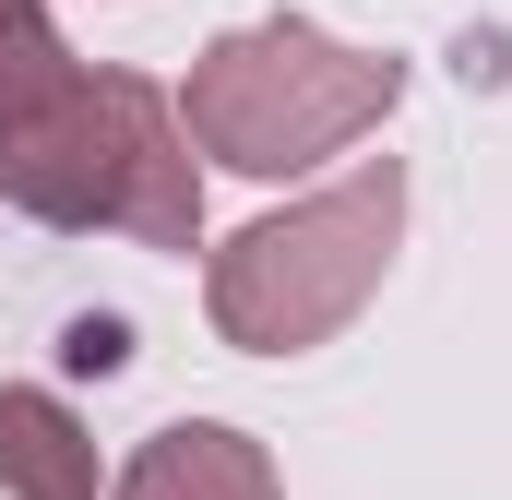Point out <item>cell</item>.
Wrapping results in <instances>:
<instances>
[{"mask_svg": "<svg viewBox=\"0 0 512 500\" xmlns=\"http://www.w3.org/2000/svg\"><path fill=\"white\" fill-rule=\"evenodd\" d=\"M393 96H405V60L393 48H346V36L274 12V24H239V36H215L191 60L179 131L215 167H239V179H286V167H322L358 131H382Z\"/></svg>", "mask_w": 512, "mask_h": 500, "instance_id": "cell-2", "label": "cell"}, {"mask_svg": "<svg viewBox=\"0 0 512 500\" xmlns=\"http://www.w3.org/2000/svg\"><path fill=\"white\" fill-rule=\"evenodd\" d=\"M393 239H405V167L370 155V167H346L334 191H310V203L239 227V239L215 250V274H203V310H215V334H227L239 358L334 346V334L382 298Z\"/></svg>", "mask_w": 512, "mask_h": 500, "instance_id": "cell-3", "label": "cell"}, {"mask_svg": "<svg viewBox=\"0 0 512 500\" xmlns=\"http://www.w3.org/2000/svg\"><path fill=\"white\" fill-rule=\"evenodd\" d=\"M0 203L36 227H131L143 250H203L179 96H155L143 72H72L48 108L0 120Z\"/></svg>", "mask_w": 512, "mask_h": 500, "instance_id": "cell-1", "label": "cell"}, {"mask_svg": "<svg viewBox=\"0 0 512 500\" xmlns=\"http://www.w3.org/2000/svg\"><path fill=\"white\" fill-rule=\"evenodd\" d=\"M120 500H274V453L227 417H179L120 465Z\"/></svg>", "mask_w": 512, "mask_h": 500, "instance_id": "cell-4", "label": "cell"}, {"mask_svg": "<svg viewBox=\"0 0 512 500\" xmlns=\"http://www.w3.org/2000/svg\"><path fill=\"white\" fill-rule=\"evenodd\" d=\"M0 489L12 500H96V441L60 393H0Z\"/></svg>", "mask_w": 512, "mask_h": 500, "instance_id": "cell-5", "label": "cell"}, {"mask_svg": "<svg viewBox=\"0 0 512 500\" xmlns=\"http://www.w3.org/2000/svg\"><path fill=\"white\" fill-rule=\"evenodd\" d=\"M60 84H72V48H60V24H48L36 0H0V120L48 108Z\"/></svg>", "mask_w": 512, "mask_h": 500, "instance_id": "cell-6", "label": "cell"}]
</instances>
